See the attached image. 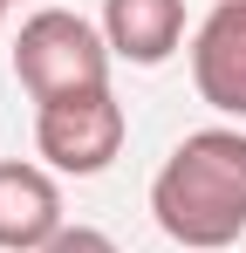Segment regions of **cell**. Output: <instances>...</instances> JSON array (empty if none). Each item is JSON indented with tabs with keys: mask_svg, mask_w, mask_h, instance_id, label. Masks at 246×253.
I'll return each mask as SVG.
<instances>
[{
	"mask_svg": "<svg viewBox=\"0 0 246 253\" xmlns=\"http://www.w3.org/2000/svg\"><path fill=\"white\" fill-rule=\"evenodd\" d=\"M151 219L185 253L233 247L246 233V130L205 124L178 137V151L151 178Z\"/></svg>",
	"mask_w": 246,
	"mask_h": 253,
	"instance_id": "cell-1",
	"label": "cell"
},
{
	"mask_svg": "<svg viewBox=\"0 0 246 253\" xmlns=\"http://www.w3.org/2000/svg\"><path fill=\"white\" fill-rule=\"evenodd\" d=\"M110 62L117 55L103 42V28H89L69 7H41L14 35V83L28 89L35 103L76 96V89H110Z\"/></svg>",
	"mask_w": 246,
	"mask_h": 253,
	"instance_id": "cell-2",
	"label": "cell"
},
{
	"mask_svg": "<svg viewBox=\"0 0 246 253\" xmlns=\"http://www.w3.org/2000/svg\"><path fill=\"white\" fill-rule=\"evenodd\" d=\"M123 137H130V117H123V103L110 89H76V96L35 103V151H41V165L62 171V178L110 171Z\"/></svg>",
	"mask_w": 246,
	"mask_h": 253,
	"instance_id": "cell-3",
	"label": "cell"
},
{
	"mask_svg": "<svg viewBox=\"0 0 246 253\" xmlns=\"http://www.w3.org/2000/svg\"><path fill=\"white\" fill-rule=\"evenodd\" d=\"M192 83L219 117H246V0H212L192 35Z\"/></svg>",
	"mask_w": 246,
	"mask_h": 253,
	"instance_id": "cell-4",
	"label": "cell"
},
{
	"mask_svg": "<svg viewBox=\"0 0 246 253\" xmlns=\"http://www.w3.org/2000/svg\"><path fill=\"white\" fill-rule=\"evenodd\" d=\"M62 226H69V219H62L55 171L7 158V165H0V253H41Z\"/></svg>",
	"mask_w": 246,
	"mask_h": 253,
	"instance_id": "cell-5",
	"label": "cell"
},
{
	"mask_svg": "<svg viewBox=\"0 0 246 253\" xmlns=\"http://www.w3.org/2000/svg\"><path fill=\"white\" fill-rule=\"evenodd\" d=\"M103 42L130 69H164L185 42V0H103Z\"/></svg>",
	"mask_w": 246,
	"mask_h": 253,
	"instance_id": "cell-6",
	"label": "cell"
},
{
	"mask_svg": "<svg viewBox=\"0 0 246 253\" xmlns=\"http://www.w3.org/2000/svg\"><path fill=\"white\" fill-rule=\"evenodd\" d=\"M41 253H123V247L103 233V226H82V219H76V226H62V233H55Z\"/></svg>",
	"mask_w": 246,
	"mask_h": 253,
	"instance_id": "cell-7",
	"label": "cell"
},
{
	"mask_svg": "<svg viewBox=\"0 0 246 253\" xmlns=\"http://www.w3.org/2000/svg\"><path fill=\"white\" fill-rule=\"evenodd\" d=\"M0 21H7V0H0Z\"/></svg>",
	"mask_w": 246,
	"mask_h": 253,
	"instance_id": "cell-8",
	"label": "cell"
},
{
	"mask_svg": "<svg viewBox=\"0 0 246 253\" xmlns=\"http://www.w3.org/2000/svg\"><path fill=\"white\" fill-rule=\"evenodd\" d=\"M7 7H14V0H7Z\"/></svg>",
	"mask_w": 246,
	"mask_h": 253,
	"instance_id": "cell-9",
	"label": "cell"
}]
</instances>
